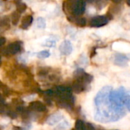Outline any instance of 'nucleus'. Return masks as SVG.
Returning a JSON list of instances; mask_svg holds the SVG:
<instances>
[{
	"instance_id": "nucleus-1",
	"label": "nucleus",
	"mask_w": 130,
	"mask_h": 130,
	"mask_svg": "<svg viewBox=\"0 0 130 130\" xmlns=\"http://www.w3.org/2000/svg\"><path fill=\"white\" fill-rule=\"evenodd\" d=\"M62 9L68 15L80 16L86 10V2L84 0H64Z\"/></svg>"
},
{
	"instance_id": "nucleus-2",
	"label": "nucleus",
	"mask_w": 130,
	"mask_h": 130,
	"mask_svg": "<svg viewBox=\"0 0 130 130\" xmlns=\"http://www.w3.org/2000/svg\"><path fill=\"white\" fill-rule=\"evenodd\" d=\"M112 90V87L105 86L96 93V95L94 98V103H95L96 107L101 105L103 102H105L108 99L109 94Z\"/></svg>"
},
{
	"instance_id": "nucleus-3",
	"label": "nucleus",
	"mask_w": 130,
	"mask_h": 130,
	"mask_svg": "<svg viewBox=\"0 0 130 130\" xmlns=\"http://www.w3.org/2000/svg\"><path fill=\"white\" fill-rule=\"evenodd\" d=\"M22 49V42L19 41H16L14 42L10 43L6 48L3 49L1 53L4 56H9V55H14L20 52Z\"/></svg>"
},
{
	"instance_id": "nucleus-4",
	"label": "nucleus",
	"mask_w": 130,
	"mask_h": 130,
	"mask_svg": "<svg viewBox=\"0 0 130 130\" xmlns=\"http://www.w3.org/2000/svg\"><path fill=\"white\" fill-rule=\"evenodd\" d=\"M74 79H78L87 85H90V83L93 81V76L88 73H86L83 68H77L74 72Z\"/></svg>"
},
{
	"instance_id": "nucleus-5",
	"label": "nucleus",
	"mask_w": 130,
	"mask_h": 130,
	"mask_svg": "<svg viewBox=\"0 0 130 130\" xmlns=\"http://www.w3.org/2000/svg\"><path fill=\"white\" fill-rule=\"evenodd\" d=\"M109 22V19L106 15H97L92 18L89 22L90 26L93 28H100L106 25Z\"/></svg>"
},
{
	"instance_id": "nucleus-6",
	"label": "nucleus",
	"mask_w": 130,
	"mask_h": 130,
	"mask_svg": "<svg viewBox=\"0 0 130 130\" xmlns=\"http://www.w3.org/2000/svg\"><path fill=\"white\" fill-rule=\"evenodd\" d=\"M28 108L29 110H31V112H44L47 111L46 105L38 100L30 102L28 106Z\"/></svg>"
},
{
	"instance_id": "nucleus-7",
	"label": "nucleus",
	"mask_w": 130,
	"mask_h": 130,
	"mask_svg": "<svg viewBox=\"0 0 130 130\" xmlns=\"http://www.w3.org/2000/svg\"><path fill=\"white\" fill-rule=\"evenodd\" d=\"M89 86L90 85L86 84L85 83H84L83 81H81L78 79H74L72 83L71 89L74 93L79 94V93H81L86 91Z\"/></svg>"
},
{
	"instance_id": "nucleus-8",
	"label": "nucleus",
	"mask_w": 130,
	"mask_h": 130,
	"mask_svg": "<svg viewBox=\"0 0 130 130\" xmlns=\"http://www.w3.org/2000/svg\"><path fill=\"white\" fill-rule=\"evenodd\" d=\"M59 51L61 54L68 56L70 55L73 51V46L69 40H64L59 46Z\"/></svg>"
},
{
	"instance_id": "nucleus-9",
	"label": "nucleus",
	"mask_w": 130,
	"mask_h": 130,
	"mask_svg": "<svg viewBox=\"0 0 130 130\" xmlns=\"http://www.w3.org/2000/svg\"><path fill=\"white\" fill-rule=\"evenodd\" d=\"M67 19L68 21H69L73 24H75L78 27H84L87 25V20L85 18L83 17L71 15H68Z\"/></svg>"
},
{
	"instance_id": "nucleus-10",
	"label": "nucleus",
	"mask_w": 130,
	"mask_h": 130,
	"mask_svg": "<svg viewBox=\"0 0 130 130\" xmlns=\"http://www.w3.org/2000/svg\"><path fill=\"white\" fill-rule=\"evenodd\" d=\"M63 118V116L60 112H55L51 116H48L46 119V123L49 125H54L56 123L62 120Z\"/></svg>"
},
{
	"instance_id": "nucleus-11",
	"label": "nucleus",
	"mask_w": 130,
	"mask_h": 130,
	"mask_svg": "<svg viewBox=\"0 0 130 130\" xmlns=\"http://www.w3.org/2000/svg\"><path fill=\"white\" fill-rule=\"evenodd\" d=\"M11 28V20L9 16H3L0 19V31L4 32Z\"/></svg>"
},
{
	"instance_id": "nucleus-12",
	"label": "nucleus",
	"mask_w": 130,
	"mask_h": 130,
	"mask_svg": "<svg viewBox=\"0 0 130 130\" xmlns=\"http://www.w3.org/2000/svg\"><path fill=\"white\" fill-rule=\"evenodd\" d=\"M32 22H33V16L31 15H27L22 18L19 27L23 30H26L31 25Z\"/></svg>"
},
{
	"instance_id": "nucleus-13",
	"label": "nucleus",
	"mask_w": 130,
	"mask_h": 130,
	"mask_svg": "<svg viewBox=\"0 0 130 130\" xmlns=\"http://www.w3.org/2000/svg\"><path fill=\"white\" fill-rule=\"evenodd\" d=\"M128 57L125 55L122 54H116L115 56V59H114V62L116 64L119 65V66H125V65L128 62Z\"/></svg>"
},
{
	"instance_id": "nucleus-14",
	"label": "nucleus",
	"mask_w": 130,
	"mask_h": 130,
	"mask_svg": "<svg viewBox=\"0 0 130 130\" xmlns=\"http://www.w3.org/2000/svg\"><path fill=\"white\" fill-rule=\"evenodd\" d=\"M51 68L49 67H40L37 71V75L40 78H45L51 71Z\"/></svg>"
},
{
	"instance_id": "nucleus-15",
	"label": "nucleus",
	"mask_w": 130,
	"mask_h": 130,
	"mask_svg": "<svg viewBox=\"0 0 130 130\" xmlns=\"http://www.w3.org/2000/svg\"><path fill=\"white\" fill-rule=\"evenodd\" d=\"M11 22L13 25H17L19 22V20H20V13L18 12L17 11H15L12 13V15H11Z\"/></svg>"
},
{
	"instance_id": "nucleus-16",
	"label": "nucleus",
	"mask_w": 130,
	"mask_h": 130,
	"mask_svg": "<svg viewBox=\"0 0 130 130\" xmlns=\"http://www.w3.org/2000/svg\"><path fill=\"white\" fill-rule=\"evenodd\" d=\"M37 27L40 29H44L46 28V21L43 17H38L36 20Z\"/></svg>"
},
{
	"instance_id": "nucleus-17",
	"label": "nucleus",
	"mask_w": 130,
	"mask_h": 130,
	"mask_svg": "<svg viewBox=\"0 0 130 130\" xmlns=\"http://www.w3.org/2000/svg\"><path fill=\"white\" fill-rule=\"evenodd\" d=\"M12 108V107H11V106L9 107V109L7 110V112H6V116H9L11 119H15L18 118L19 114L16 112L15 110H13Z\"/></svg>"
},
{
	"instance_id": "nucleus-18",
	"label": "nucleus",
	"mask_w": 130,
	"mask_h": 130,
	"mask_svg": "<svg viewBox=\"0 0 130 130\" xmlns=\"http://www.w3.org/2000/svg\"><path fill=\"white\" fill-rule=\"evenodd\" d=\"M70 126V123L66 121V120H63L62 121V122H60L56 128L55 129L57 130H67Z\"/></svg>"
},
{
	"instance_id": "nucleus-19",
	"label": "nucleus",
	"mask_w": 130,
	"mask_h": 130,
	"mask_svg": "<svg viewBox=\"0 0 130 130\" xmlns=\"http://www.w3.org/2000/svg\"><path fill=\"white\" fill-rule=\"evenodd\" d=\"M74 128H75V129H77V130H84V129H85V122H84L82 119H77L76 120Z\"/></svg>"
},
{
	"instance_id": "nucleus-20",
	"label": "nucleus",
	"mask_w": 130,
	"mask_h": 130,
	"mask_svg": "<svg viewBox=\"0 0 130 130\" xmlns=\"http://www.w3.org/2000/svg\"><path fill=\"white\" fill-rule=\"evenodd\" d=\"M51 55V53L49 51L47 50H44V51H41L40 52H38L37 54V57L39 58V59H46L47 57H49Z\"/></svg>"
},
{
	"instance_id": "nucleus-21",
	"label": "nucleus",
	"mask_w": 130,
	"mask_h": 130,
	"mask_svg": "<svg viewBox=\"0 0 130 130\" xmlns=\"http://www.w3.org/2000/svg\"><path fill=\"white\" fill-rule=\"evenodd\" d=\"M27 5L24 3H19L18 5H16V11L18 12H19L20 14L21 13H23L24 12H25V10L27 9Z\"/></svg>"
},
{
	"instance_id": "nucleus-22",
	"label": "nucleus",
	"mask_w": 130,
	"mask_h": 130,
	"mask_svg": "<svg viewBox=\"0 0 130 130\" xmlns=\"http://www.w3.org/2000/svg\"><path fill=\"white\" fill-rule=\"evenodd\" d=\"M12 105L15 107V106H22V105H24L25 104V102L23 100H22L21 98L19 97H15V98H13L12 100Z\"/></svg>"
},
{
	"instance_id": "nucleus-23",
	"label": "nucleus",
	"mask_w": 130,
	"mask_h": 130,
	"mask_svg": "<svg viewBox=\"0 0 130 130\" xmlns=\"http://www.w3.org/2000/svg\"><path fill=\"white\" fill-rule=\"evenodd\" d=\"M56 45V41L53 39H47L45 41L44 44H43V46L44 47H54Z\"/></svg>"
},
{
	"instance_id": "nucleus-24",
	"label": "nucleus",
	"mask_w": 130,
	"mask_h": 130,
	"mask_svg": "<svg viewBox=\"0 0 130 130\" xmlns=\"http://www.w3.org/2000/svg\"><path fill=\"white\" fill-rule=\"evenodd\" d=\"M125 106L126 108V109L130 112V94L128 93L127 96H126V100H125Z\"/></svg>"
},
{
	"instance_id": "nucleus-25",
	"label": "nucleus",
	"mask_w": 130,
	"mask_h": 130,
	"mask_svg": "<svg viewBox=\"0 0 130 130\" xmlns=\"http://www.w3.org/2000/svg\"><path fill=\"white\" fill-rule=\"evenodd\" d=\"M6 38L3 37V36H1V35H0V47H3V46L6 44Z\"/></svg>"
},
{
	"instance_id": "nucleus-26",
	"label": "nucleus",
	"mask_w": 130,
	"mask_h": 130,
	"mask_svg": "<svg viewBox=\"0 0 130 130\" xmlns=\"http://www.w3.org/2000/svg\"><path fill=\"white\" fill-rule=\"evenodd\" d=\"M4 103H6V99L4 97V95L0 93V104H4Z\"/></svg>"
},
{
	"instance_id": "nucleus-27",
	"label": "nucleus",
	"mask_w": 130,
	"mask_h": 130,
	"mask_svg": "<svg viewBox=\"0 0 130 130\" xmlns=\"http://www.w3.org/2000/svg\"><path fill=\"white\" fill-rule=\"evenodd\" d=\"M12 130H23V128L20 126H18V125H13Z\"/></svg>"
},
{
	"instance_id": "nucleus-28",
	"label": "nucleus",
	"mask_w": 130,
	"mask_h": 130,
	"mask_svg": "<svg viewBox=\"0 0 130 130\" xmlns=\"http://www.w3.org/2000/svg\"><path fill=\"white\" fill-rule=\"evenodd\" d=\"M6 86V85L5 84H3L1 80H0V90H2Z\"/></svg>"
},
{
	"instance_id": "nucleus-29",
	"label": "nucleus",
	"mask_w": 130,
	"mask_h": 130,
	"mask_svg": "<svg viewBox=\"0 0 130 130\" xmlns=\"http://www.w3.org/2000/svg\"><path fill=\"white\" fill-rule=\"evenodd\" d=\"M12 1H13V3L15 4V6H16V5H18L19 3H22V0H12Z\"/></svg>"
},
{
	"instance_id": "nucleus-30",
	"label": "nucleus",
	"mask_w": 130,
	"mask_h": 130,
	"mask_svg": "<svg viewBox=\"0 0 130 130\" xmlns=\"http://www.w3.org/2000/svg\"><path fill=\"white\" fill-rule=\"evenodd\" d=\"M85 2H92V1H93V0H84Z\"/></svg>"
},
{
	"instance_id": "nucleus-31",
	"label": "nucleus",
	"mask_w": 130,
	"mask_h": 130,
	"mask_svg": "<svg viewBox=\"0 0 130 130\" xmlns=\"http://www.w3.org/2000/svg\"><path fill=\"white\" fill-rule=\"evenodd\" d=\"M1 63H2V59H1V56H0V66H1Z\"/></svg>"
},
{
	"instance_id": "nucleus-32",
	"label": "nucleus",
	"mask_w": 130,
	"mask_h": 130,
	"mask_svg": "<svg viewBox=\"0 0 130 130\" xmlns=\"http://www.w3.org/2000/svg\"><path fill=\"white\" fill-rule=\"evenodd\" d=\"M127 3H128V5H130V0H127Z\"/></svg>"
},
{
	"instance_id": "nucleus-33",
	"label": "nucleus",
	"mask_w": 130,
	"mask_h": 130,
	"mask_svg": "<svg viewBox=\"0 0 130 130\" xmlns=\"http://www.w3.org/2000/svg\"><path fill=\"white\" fill-rule=\"evenodd\" d=\"M112 1H114V2H119V1H120V0H112Z\"/></svg>"
},
{
	"instance_id": "nucleus-34",
	"label": "nucleus",
	"mask_w": 130,
	"mask_h": 130,
	"mask_svg": "<svg viewBox=\"0 0 130 130\" xmlns=\"http://www.w3.org/2000/svg\"><path fill=\"white\" fill-rule=\"evenodd\" d=\"M71 130H77V129H75V128H71Z\"/></svg>"
},
{
	"instance_id": "nucleus-35",
	"label": "nucleus",
	"mask_w": 130,
	"mask_h": 130,
	"mask_svg": "<svg viewBox=\"0 0 130 130\" xmlns=\"http://www.w3.org/2000/svg\"><path fill=\"white\" fill-rule=\"evenodd\" d=\"M1 3H2V1H1V0H0V5H1Z\"/></svg>"
},
{
	"instance_id": "nucleus-36",
	"label": "nucleus",
	"mask_w": 130,
	"mask_h": 130,
	"mask_svg": "<svg viewBox=\"0 0 130 130\" xmlns=\"http://www.w3.org/2000/svg\"><path fill=\"white\" fill-rule=\"evenodd\" d=\"M85 130H87V129H85Z\"/></svg>"
}]
</instances>
